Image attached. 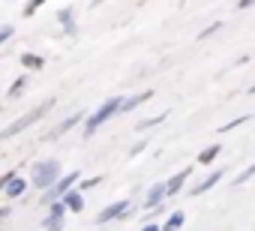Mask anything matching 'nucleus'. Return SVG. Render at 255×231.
I'll use <instances>...</instances> for the list:
<instances>
[{"mask_svg": "<svg viewBox=\"0 0 255 231\" xmlns=\"http://www.w3.org/2000/svg\"><path fill=\"white\" fill-rule=\"evenodd\" d=\"M96 183H99V177H90V180H84V183H81V186H78V189H93V186H96Z\"/></svg>", "mask_w": 255, "mask_h": 231, "instance_id": "4be33fe9", "label": "nucleus"}, {"mask_svg": "<svg viewBox=\"0 0 255 231\" xmlns=\"http://www.w3.org/2000/svg\"><path fill=\"white\" fill-rule=\"evenodd\" d=\"M51 105H54V99H45V102H39L33 111H27V114H24L21 120L9 123V126H6L3 132H0V135H3V138H12V135H18L21 129H27V126H33L36 120H42V114H48V111H51Z\"/></svg>", "mask_w": 255, "mask_h": 231, "instance_id": "f257e3e1", "label": "nucleus"}, {"mask_svg": "<svg viewBox=\"0 0 255 231\" xmlns=\"http://www.w3.org/2000/svg\"><path fill=\"white\" fill-rule=\"evenodd\" d=\"M150 96H153V93H138V96H132V99H126V102H123V111H132L135 105H141V102H147Z\"/></svg>", "mask_w": 255, "mask_h": 231, "instance_id": "f3484780", "label": "nucleus"}, {"mask_svg": "<svg viewBox=\"0 0 255 231\" xmlns=\"http://www.w3.org/2000/svg\"><path fill=\"white\" fill-rule=\"evenodd\" d=\"M24 189H27V183H24L21 177H15V180L3 189V195H6V198H18V195H24Z\"/></svg>", "mask_w": 255, "mask_h": 231, "instance_id": "f8f14e48", "label": "nucleus"}, {"mask_svg": "<svg viewBox=\"0 0 255 231\" xmlns=\"http://www.w3.org/2000/svg\"><path fill=\"white\" fill-rule=\"evenodd\" d=\"M36 9H39V3H27V6H24V15H33Z\"/></svg>", "mask_w": 255, "mask_h": 231, "instance_id": "b1692460", "label": "nucleus"}, {"mask_svg": "<svg viewBox=\"0 0 255 231\" xmlns=\"http://www.w3.org/2000/svg\"><path fill=\"white\" fill-rule=\"evenodd\" d=\"M75 180H78V171H72V174H66V177H60V183L54 186V189H48V195H45V201L51 198H60V195H69V189L75 186Z\"/></svg>", "mask_w": 255, "mask_h": 231, "instance_id": "39448f33", "label": "nucleus"}, {"mask_svg": "<svg viewBox=\"0 0 255 231\" xmlns=\"http://www.w3.org/2000/svg\"><path fill=\"white\" fill-rule=\"evenodd\" d=\"M21 66H24V69H42L45 60H42L39 54H21Z\"/></svg>", "mask_w": 255, "mask_h": 231, "instance_id": "ddd939ff", "label": "nucleus"}, {"mask_svg": "<svg viewBox=\"0 0 255 231\" xmlns=\"http://www.w3.org/2000/svg\"><path fill=\"white\" fill-rule=\"evenodd\" d=\"M123 102H126V99H120V96H114V99L102 102V108L93 114V117H87V123H84V135H93V132H96V126H102L114 111H123Z\"/></svg>", "mask_w": 255, "mask_h": 231, "instance_id": "f03ea898", "label": "nucleus"}, {"mask_svg": "<svg viewBox=\"0 0 255 231\" xmlns=\"http://www.w3.org/2000/svg\"><path fill=\"white\" fill-rule=\"evenodd\" d=\"M180 225H183V213H180V210H174V213L168 216V222L162 225V231H177Z\"/></svg>", "mask_w": 255, "mask_h": 231, "instance_id": "2eb2a0df", "label": "nucleus"}, {"mask_svg": "<svg viewBox=\"0 0 255 231\" xmlns=\"http://www.w3.org/2000/svg\"><path fill=\"white\" fill-rule=\"evenodd\" d=\"M219 150H222V144L216 141V144H210V147H204L201 153H198V165H207V162H213L216 156H219Z\"/></svg>", "mask_w": 255, "mask_h": 231, "instance_id": "9b49d317", "label": "nucleus"}, {"mask_svg": "<svg viewBox=\"0 0 255 231\" xmlns=\"http://www.w3.org/2000/svg\"><path fill=\"white\" fill-rule=\"evenodd\" d=\"M81 117H84V114H72L69 120H63L60 126H54V129L48 132V138H45V141H51V138H57V135H63V132H69V129H72V126H75V123L81 120Z\"/></svg>", "mask_w": 255, "mask_h": 231, "instance_id": "1a4fd4ad", "label": "nucleus"}, {"mask_svg": "<svg viewBox=\"0 0 255 231\" xmlns=\"http://www.w3.org/2000/svg\"><path fill=\"white\" fill-rule=\"evenodd\" d=\"M249 177H255V162H252V165H249V168H246V171H243L240 177H237V186H240V183H246Z\"/></svg>", "mask_w": 255, "mask_h": 231, "instance_id": "aec40b11", "label": "nucleus"}, {"mask_svg": "<svg viewBox=\"0 0 255 231\" xmlns=\"http://www.w3.org/2000/svg\"><path fill=\"white\" fill-rule=\"evenodd\" d=\"M63 204H66V207H69V210H72V213H78V210H81V207H84V198H81V195H78V189H72V192H69V195H66V201H63Z\"/></svg>", "mask_w": 255, "mask_h": 231, "instance_id": "4468645a", "label": "nucleus"}, {"mask_svg": "<svg viewBox=\"0 0 255 231\" xmlns=\"http://www.w3.org/2000/svg\"><path fill=\"white\" fill-rule=\"evenodd\" d=\"M141 231H159V225H144Z\"/></svg>", "mask_w": 255, "mask_h": 231, "instance_id": "393cba45", "label": "nucleus"}, {"mask_svg": "<svg viewBox=\"0 0 255 231\" xmlns=\"http://www.w3.org/2000/svg\"><path fill=\"white\" fill-rule=\"evenodd\" d=\"M126 201H117V204H111V207H105L99 216H96V222H111V219H117V216H126Z\"/></svg>", "mask_w": 255, "mask_h": 231, "instance_id": "423d86ee", "label": "nucleus"}, {"mask_svg": "<svg viewBox=\"0 0 255 231\" xmlns=\"http://www.w3.org/2000/svg\"><path fill=\"white\" fill-rule=\"evenodd\" d=\"M60 21H63V30H66V33H72V30H75V24H72V15H69V9H60Z\"/></svg>", "mask_w": 255, "mask_h": 231, "instance_id": "a211bd4d", "label": "nucleus"}, {"mask_svg": "<svg viewBox=\"0 0 255 231\" xmlns=\"http://www.w3.org/2000/svg\"><path fill=\"white\" fill-rule=\"evenodd\" d=\"M222 174H225V171H222V168H216V171H213V174H207V177H204V180H201V183H198V186H195V189H192V195H201V192H207V189H210V186H216V183H219V180H222Z\"/></svg>", "mask_w": 255, "mask_h": 231, "instance_id": "6e6552de", "label": "nucleus"}, {"mask_svg": "<svg viewBox=\"0 0 255 231\" xmlns=\"http://www.w3.org/2000/svg\"><path fill=\"white\" fill-rule=\"evenodd\" d=\"M24 87H27V78L21 75V78H15V81H12V87H9V93H6V96H9V99H18Z\"/></svg>", "mask_w": 255, "mask_h": 231, "instance_id": "dca6fc26", "label": "nucleus"}, {"mask_svg": "<svg viewBox=\"0 0 255 231\" xmlns=\"http://www.w3.org/2000/svg\"><path fill=\"white\" fill-rule=\"evenodd\" d=\"M12 36V27H3V30H0V42H6Z\"/></svg>", "mask_w": 255, "mask_h": 231, "instance_id": "5701e85b", "label": "nucleus"}, {"mask_svg": "<svg viewBox=\"0 0 255 231\" xmlns=\"http://www.w3.org/2000/svg\"><path fill=\"white\" fill-rule=\"evenodd\" d=\"M63 216H66V204L54 201L51 210H48V219H45V231H60L63 228Z\"/></svg>", "mask_w": 255, "mask_h": 231, "instance_id": "20e7f679", "label": "nucleus"}, {"mask_svg": "<svg viewBox=\"0 0 255 231\" xmlns=\"http://www.w3.org/2000/svg\"><path fill=\"white\" fill-rule=\"evenodd\" d=\"M60 165L57 162H39V165H33V186H39V189H54L60 180Z\"/></svg>", "mask_w": 255, "mask_h": 231, "instance_id": "7ed1b4c3", "label": "nucleus"}, {"mask_svg": "<svg viewBox=\"0 0 255 231\" xmlns=\"http://www.w3.org/2000/svg\"><path fill=\"white\" fill-rule=\"evenodd\" d=\"M246 120H249V117H237V120H231V123H225V126H222V132H228V129H234V126H240V123H246Z\"/></svg>", "mask_w": 255, "mask_h": 231, "instance_id": "412c9836", "label": "nucleus"}, {"mask_svg": "<svg viewBox=\"0 0 255 231\" xmlns=\"http://www.w3.org/2000/svg\"><path fill=\"white\" fill-rule=\"evenodd\" d=\"M165 117H168V114H156V117H150V120H141V123H138V129H150V126H156V123H162Z\"/></svg>", "mask_w": 255, "mask_h": 231, "instance_id": "6ab92c4d", "label": "nucleus"}, {"mask_svg": "<svg viewBox=\"0 0 255 231\" xmlns=\"http://www.w3.org/2000/svg\"><path fill=\"white\" fill-rule=\"evenodd\" d=\"M189 174H192V168H183V171H177V174H174V177H171V180L165 183V192H168V198L180 192V186L186 183V177H189Z\"/></svg>", "mask_w": 255, "mask_h": 231, "instance_id": "0eeeda50", "label": "nucleus"}, {"mask_svg": "<svg viewBox=\"0 0 255 231\" xmlns=\"http://www.w3.org/2000/svg\"><path fill=\"white\" fill-rule=\"evenodd\" d=\"M165 195H168V192H165V183L153 186V189H150V192L144 195V207H156V204H159V201H162Z\"/></svg>", "mask_w": 255, "mask_h": 231, "instance_id": "9d476101", "label": "nucleus"}]
</instances>
